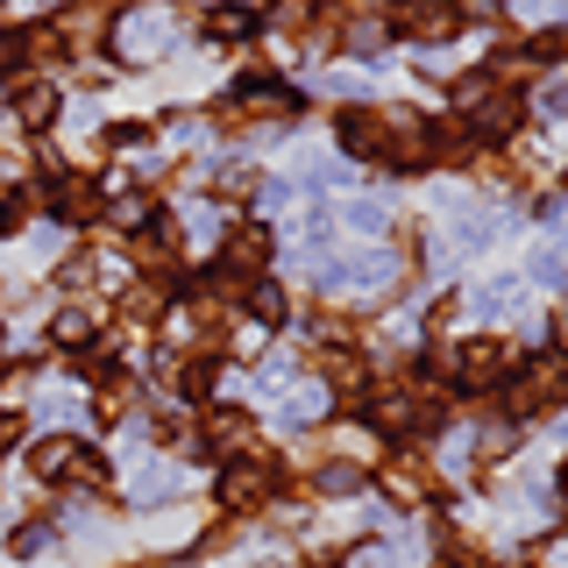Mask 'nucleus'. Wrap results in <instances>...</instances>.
<instances>
[{
    "label": "nucleus",
    "instance_id": "2",
    "mask_svg": "<svg viewBox=\"0 0 568 568\" xmlns=\"http://www.w3.org/2000/svg\"><path fill=\"white\" fill-rule=\"evenodd\" d=\"M334 142H342L355 164H398V121L377 114V106H348V114H334Z\"/></svg>",
    "mask_w": 568,
    "mask_h": 568
},
{
    "label": "nucleus",
    "instance_id": "9",
    "mask_svg": "<svg viewBox=\"0 0 568 568\" xmlns=\"http://www.w3.org/2000/svg\"><path fill=\"white\" fill-rule=\"evenodd\" d=\"M434 490H440L434 462H419V455H398V462H384V497H390V505H426Z\"/></svg>",
    "mask_w": 568,
    "mask_h": 568
},
{
    "label": "nucleus",
    "instance_id": "14",
    "mask_svg": "<svg viewBox=\"0 0 568 568\" xmlns=\"http://www.w3.org/2000/svg\"><path fill=\"white\" fill-rule=\"evenodd\" d=\"M129 263H142V271H171V263H178V235H171L164 221L135 227V235H129Z\"/></svg>",
    "mask_w": 568,
    "mask_h": 568
},
{
    "label": "nucleus",
    "instance_id": "18",
    "mask_svg": "<svg viewBox=\"0 0 568 568\" xmlns=\"http://www.w3.org/2000/svg\"><path fill=\"white\" fill-rule=\"evenodd\" d=\"M164 313V292H156V284H135L129 298H121V320H156Z\"/></svg>",
    "mask_w": 568,
    "mask_h": 568
},
{
    "label": "nucleus",
    "instance_id": "19",
    "mask_svg": "<svg viewBox=\"0 0 568 568\" xmlns=\"http://www.w3.org/2000/svg\"><path fill=\"white\" fill-rule=\"evenodd\" d=\"M248 313H256V320H284V292H277V284H248Z\"/></svg>",
    "mask_w": 568,
    "mask_h": 568
},
{
    "label": "nucleus",
    "instance_id": "22",
    "mask_svg": "<svg viewBox=\"0 0 568 568\" xmlns=\"http://www.w3.org/2000/svg\"><path fill=\"white\" fill-rule=\"evenodd\" d=\"M43 540H50V526H22V532H14L8 547H14V555H36V547H43Z\"/></svg>",
    "mask_w": 568,
    "mask_h": 568
},
{
    "label": "nucleus",
    "instance_id": "13",
    "mask_svg": "<svg viewBox=\"0 0 568 568\" xmlns=\"http://www.w3.org/2000/svg\"><path fill=\"white\" fill-rule=\"evenodd\" d=\"M390 29L419 36V43H448V36L462 29V14L455 8H405V14H390Z\"/></svg>",
    "mask_w": 568,
    "mask_h": 568
},
{
    "label": "nucleus",
    "instance_id": "24",
    "mask_svg": "<svg viewBox=\"0 0 568 568\" xmlns=\"http://www.w3.org/2000/svg\"><path fill=\"white\" fill-rule=\"evenodd\" d=\"M540 106H547V114H568V79H555V85H547V93H540Z\"/></svg>",
    "mask_w": 568,
    "mask_h": 568
},
{
    "label": "nucleus",
    "instance_id": "1",
    "mask_svg": "<svg viewBox=\"0 0 568 568\" xmlns=\"http://www.w3.org/2000/svg\"><path fill=\"white\" fill-rule=\"evenodd\" d=\"M455 106H462V129H484V135H511L526 121L519 85H505L497 71H469V79L455 85Z\"/></svg>",
    "mask_w": 568,
    "mask_h": 568
},
{
    "label": "nucleus",
    "instance_id": "25",
    "mask_svg": "<svg viewBox=\"0 0 568 568\" xmlns=\"http://www.w3.org/2000/svg\"><path fill=\"white\" fill-rule=\"evenodd\" d=\"M555 334H561V355H568V306H561V320H555Z\"/></svg>",
    "mask_w": 568,
    "mask_h": 568
},
{
    "label": "nucleus",
    "instance_id": "10",
    "mask_svg": "<svg viewBox=\"0 0 568 568\" xmlns=\"http://www.w3.org/2000/svg\"><path fill=\"white\" fill-rule=\"evenodd\" d=\"M511 369V348L497 342V334H484V342H469V348H455V377L469 384V390H484V384H497Z\"/></svg>",
    "mask_w": 568,
    "mask_h": 568
},
{
    "label": "nucleus",
    "instance_id": "12",
    "mask_svg": "<svg viewBox=\"0 0 568 568\" xmlns=\"http://www.w3.org/2000/svg\"><path fill=\"white\" fill-rule=\"evenodd\" d=\"M248 434H256V426H248V413H235V405H213V413L200 419V440L213 455H242Z\"/></svg>",
    "mask_w": 568,
    "mask_h": 568
},
{
    "label": "nucleus",
    "instance_id": "16",
    "mask_svg": "<svg viewBox=\"0 0 568 568\" xmlns=\"http://www.w3.org/2000/svg\"><path fill=\"white\" fill-rule=\"evenodd\" d=\"M100 419H129L135 413V377H121V369H106L100 377V398H93Z\"/></svg>",
    "mask_w": 568,
    "mask_h": 568
},
{
    "label": "nucleus",
    "instance_id": "23",
    "mask_svg": "<svg viewBox=\"0 0 568 568\" xmlns=\"http://www.w3.org/2000/svg\"><path fill=\"white\" fill-rule=\"evenodd\" d=\"M348 227H363V235H369V227H384V206H369V200L348 206Z\"/></svg>",
    "mask_w": 568,
    "mask_h": 568
},
{
    "label": "nucleus",
    "instance_id": "3",
    "mask_svg": "<svg viewBox=\"0 0 568 568\" xmlns=\"http://www.w3.org/2000/svg\"><path fill=\"white\" fill-rule=\"evenodd\" d=\"M29 469L43 476V484H79V490H100L106 484V462L85 448V440H71V434H50L43 448L29 455Z\"/></svg>",
    "mask_w": 568,
    "mask_h": 568
},
{
    "label": "nucleus",
    "instance_id": "15",
    "mask_svg": "<svg viewBox=\"0 0 568 568\" xmlns=\"http://www.w3.org/2000/svg\"><path fill=\"white\" fill-rule=\"evenodd\" d=\"M320 377L355 405V390H363V355H355V348H320Z\"/></svg>",
    "mask_w": 568,
    "mask_h": 568
},
{
    "label": "nucleus",
    "instance_id": "7",
    "mask_svg": "<svg viewBox=\"0 0 568 568\" xmlns=\"http://www.w3.org/2000/svg\"><path fill=\"white\" fill-rule=\"evenodd\" d=\"M263 263H271V227H263V221L227 227V242H221V271H227V277H256Z\"/></svg>",
    "mask_w": 568,
    "mask_h": 568
},
{
    "label": "nucleus",
    "instance_id": "8",
    "mask_svg": "<svg viewBox=\"0 0 568 568\" xmlns=\"http://www.w3.org/2000/svg\"><path fill=\"white\" fill-rule=\"evenodd\" d=\"M50 213H58L64 227H93L106 213V192L93 185V178H58V185H50Z\"/></svg>",
    "mask_w": 568,
    "mask_h": 568
},
{
    "label": "nucleus",
    "instance_id": "20",
    "mask_svg": "<svg viewBox=\"0 0 568 568\" xmlns=\"http://www.w3.org/2000/svg\"><path fill=\"white\" fill-rule=\"evenodd\" d=\"M221 192H242V200H248V192H256V171H248V164H227L221 171Z\"/></svg>",
    "mask_w": 568,
    "mask_h": 568
},
{
    "label": "nucleus",
    "instance_id": "4",
    "mask_svg": "<svg viewBox=\"0 0 568 568\" xmlns=\"http://www.w3.org/2000/svg\"><path fill=\"white\" fill-rule=\"evenodd\" d=\"M298 114V100L284 93L277 79H248L235 100H221V129H235V135H248V129H277V121H292Z\"/></svg>",
    "mask_w": 568,
    "mask_h": 568
},
{
    "label": "nucleus",
    "instance_id": "11",
    "mask_svg": "<svg viewBox=\"0 0 568 568\" xmlns=\"http://www.w3.org/2000/svg\"><path fill=\"white\" fill-rule=\"evenodd\" d=\"M8 106H14L22 129H50V121H58V85H50V79H14Z\"/></svg>",
    "mask_w": 568,
    "mask_h": 568
},
{
    "label": "nucleus",
    "instance_id": "27",
    "mask_svg": "<svg viewBox=\"0 0 568 568\" xmlns=\"http://www.w3.org/2000/svg\"><path fill=\"white\" fill-rule=\"evenodd\" d=\"M0 206H8V200H0Z\"/></svg>",
    "mask_w": 568,
    "mask_h": 568
},
{
    "label": "nucleus",
    "instance_id": "17",
    "mask_svg": "<svg viewBox=\"0 0 568 568\" xmlns=\"http://www.w3.org/2000/svg\"><path fill=\"white\" fill-rule=\"evenodd\" d=\"M50 342H58L64 355H85V342H93V313H79V306H64L58 320H50Z\"/></svg>",
    "mask_w": 568,
    "mask_h": 568
},
{
    "label": "nucleus",
    "instance_id": "6",
    "mask_svg": "<svg viewBox=\"0 0 568 568\" xmlns=\"http://www.w3.org/2000/svg\"><path fill=\"white\" fill-rule=\"evenodd\" d=\"M271 490H277V462L271 455H242V462L221 469V505L227 511H263Z\"/></svg>",
    "mask_w": 568,
    "mask_h": 568
},
{
    "label": "nucleus",
    "instance_id": "5",
    "mask_svg": "<svg viewBox=\"0 0 568 568\" xmlns=\"http://www.w3.org/2000/svg\"><path fill=\"white\" fill-rule=\"evenodd\" d=\"M547 405H568V355H526V369L511 377V413H547Z\"/></svg>",
    "mask_w": 568,
    "mask_h": 568
},
{
    "label": "nucleus",
    "instance_id": "26",
    "mask_svg": "<svg viewBox=\"0 0 568 568\" xmlns=\"http://www.w3.org/2000/svg\"><path fill=\"white\" fill-rule=\"evenodd\" d=\"M561 490H568V462H561Z\"/></svg>",
    "mask_w": 568,
    "mask_h": 568
},
{
    "label": "nucleus",
    "instance_id": "21",
    "mask_svg": "<svg viewBox=\"0 0 568 568\" xmlns=\"http://www.w3.org/2000/svg\"><path fill=\"white\" fill-rule=\"evenodd\" d=\"M206 29H213V36H248L256 22H248V14H206Z\"/></svg>",
    "mask_w": 568,
    "mask_h": 568
}]
</instances>
